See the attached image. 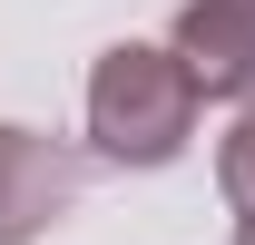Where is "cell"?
<instances>
[{
    "label": "cell",
    "mask_w": 255,
    "mask_h": 245,
    "mask_svg": "<svg viewBox=\"0 0 255 245\" xmlns=\"http://www.w3.org/2000/svg\"><path fill=\"white\" fill-rule=\"evenodd\" d=\"M167 49L196 79V98H255V0H187Z\"/></svg>",
    "instance_id": "3"
},
{
    "label": "cell",
    "mask_w": 255,
    "mask_h": 245,
    "mask_svg": "<svg viewBox=\"0 0 255 245\" xmlns=\"http://www.w3.org/2000/svg\"><path fill=\"white\" fill-rule=\"evenodd\" d=\"M69 206H79V157H69L59 137L0 127V245H30V236H49Z\"/></svg>",
    "instance_id": "2"
},
{
    "label": "cell",
    "mask_w": 255,
    "mask_h": 245,
    "mask_svg": "<svg viewBox=\"0 0 255 245\" xmlns=\"http://www.w3.org/2000/svg\"><path fill=\"white\" fill-rule=\"evenodd\" d=\"M216 186L255 216V98H246V118L226 127V147H216Z\"/></svg>",
    "instance_id": "4"
},
{
    "label": "cell",
    "mask_w": 255,
    "mask_h": 245,
    "mask_svg": "<svg viewBox=\"0 0 255 245\" xmlns=\"http://www.w3.org/2000/svg\"><path fill=\"white\" fill-rule=\"evenodd\" d=\"M89 137H98V157H118V167H167V157L187 147L196 137V79L177 69V49L118 39V49L89 69Z\"/></svg>",
    "instance_id": "1"
},
{
    "label": "cell",
    "mask_w": 255,
    "mask_h": 245,
    "mask_svg": "<svg viewBox=\"0 0 255 245\" xmlns=\"http://www.w3.org/2000/svg\"><path fill=\"white\" fill-rule=\"evenodd\" d=\"M236 245H255V216H246V226H236Z\"/></svg>",
    "instance_id": "5"
}]
</instances>
